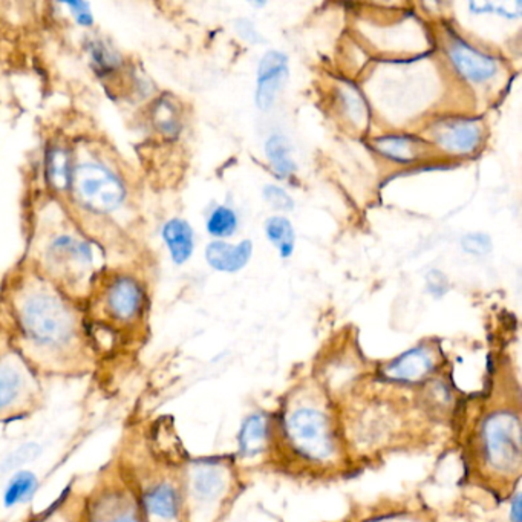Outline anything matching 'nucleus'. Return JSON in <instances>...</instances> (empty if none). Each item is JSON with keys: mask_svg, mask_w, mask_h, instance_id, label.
I'll list each match as a JSON object with an SVG mask.
<instances>
[{"mask_svg": "<svg viewBox=\"0 0 522 522\" xmlns=\"http://www.w3.org/2000/svg\"><path fill=\"white\" fill-rule=\"evenodd\" d=\"M84 522H147L134 479L117 454L84 494Z\"/></svg>", "mask_w": 522, "mask_h": 522, "instance_id": "nucleus-3", "label": "nucleus"}, {"mask_svg": "<svg viewBox=\"0 0 522 522\" xmlns=\"http://www.w3.org/2000/svg\"><path fill=\"white\" fill-rule=\"evenodd\" d=\"M289 59L281 51H267L262 56L257 67V90L256 105L262 111H268L278 99L279 92L289 80Z\"/></svg>", "mask_w": 522, "mask_h": 522, "instance_id": "nucleus-10", "label": "nucleus"}, {"mask_svg": "<svg viewBox=\"0 0 522 522\" xmlns=\"http://www.w3.org/2000/svg\"><path fill=\"white\" fill-rule=\"evenodd\" d=\"M238 227V218L228 207H217L207 221V230L215 238H228Z\"/></svg>", "mask_w": 522, "mask_h": 522, "instance_id": "nucleus-25", "label": "nucleus"}, {"mask_svg": "<svg viewBox=\"0 0 522 522\" xmlns=\"http://www.w3.org/2000/svg\"><path fill=\"white\" fill-rule=\"evenodd\" d=\"M12 317L10 344L40 377H84L99 371L83 317L54 289H22Z\"/></svg>", "mask_w": 522, "mask_h": 522, "instance_id": "nucleus-1", "label": "nucleus"}, {"mask_svg": "<svg viewBox=\"0 0 522 522\" xmlns=\"http://www.w3.org/2000/svg\"><path fill=\"white\" fill-rule=\"evenodd\" d=\"M40 454H42V446L39 443H34V441L25 443L5 456V460L0 463V471L4 473L17 472V469H20L28 463L36 462V458Z\"/></svg>", "mask_w": 522, "mask_h": 522, "instance_id": "nucleus-26", "label": "nucleus"}, {"mask_svg": "<svg viewBox=\"0 0 522 522\" xmlns=\"http://www.w3.org/2000/svg\"><path fill=\"white\" fill-rule=\"evenodd\" d=\"M521 502H519V496H517V500L513 502V509H511V515H513V522H521Z\"/></svg>", "mask_w": 522, "mask_h": 522, "instance_id": "nucleus-33", "label": "nucleus"}, {"mask_svg": "<svg viewBox=\"0 0 522 522\" xmlns=\"http://www.w3.org/2000/svg\"><path fill=\"white\" fill-rule=\"evenodd\" d=\"M45 257L52 273L73 285L82 284L94 265V251L77 234H56L46 247Z\"/></svg>", "mask_w": 522, "mask_h": 522, "instance_id": "nucleus-7", "label": "nucleus"}, {"mask_svg": "<svg viewBox=\"0 0 522 522\" xmlns=\"http://www.w3.org/2000/svg\"><path fill=\"white\" fill-rule=\"evenodd\" d=\"M342 101H344V111L350 115L351 120L354 124H365L367 122V106L365 100L361 99V95L357 92L352 86L344 88L342 92Z\"/></svg>", "mask_w": 522, "mask_h": 522, "instance_id": "nucleus-27", "label": "nucleus"}, {"mask_svg": "<svg viewBox=\"0 0 522 522\" xmlns=\"http://www.w3.org/2000/svg\"><path fill=\"white\" fill-rule=\"evenodd\" d=\"M265 154H267L268 162L279 177L289 178L296 172L297 166L293 160V149L289 139L282 135H272L267 139Z\"/></svg>", "mask_w": 522, "mask_h": 522, "instance_id": "nucleus-21", "label": "nucleus"}, {"mask_svg": "<svg viewBox=\"0 0 522 522\" xmlns=\"http://www.w3.org/2000/svg\"><path fill=\"white\" fill-rule=\"evenodd\" d=\"M91 306L90 319H84V323L91 344L97 333L107 336L103 354L117 346L138 344L149 300L145 285L134 274L114 273L103 279Z\"/></svg>", "mask_w": 522, "mask_h": 522, "instance_id": "nucleus-2", "label": "nucleus"}, {"mask_svg": "<svg viewBox=\"0 0 522 522\" xmlns=\"http://www.w3.org/2000/svg\"><path fill=\"white\" fill-rule=\"evenodd\" d=\"M37 489H39V478L29 471H17L6 483L4 504L8 509L25 504L33 500Z\"/></svg>", "mask_w": 522, "mask_h": 522, "instance_id": "nucleus-19", "label": "nucleus"}, {"mask_svg": "<svg viewBox=\"0 0 522 522\" xmlns=\"http://www.w3.org/2000/svg\"><path fill=\"white\" fill-rule=\"evenodd\" d=\"M484 446L490 464L502 471H517L522 460L521 423L511 412H496L484 424Z\"/></svg>", "mask_w": 522, "mask_h": 522, "instance_id": "nucleus-6", "label": "nucleus"}, {"mask_svg": "<svg viewBox=\"0 0 522 522\" xmlns=\"http://www.w3.org/2000/svg\"><path fill=\"white\" fill-rule=\"evenodd\" d=\"M463 249L471 255H487L492 250V241L486 233H469L463 236Z\"/></svg>", "mask_w": 522, "mask_h": 522, "instance_id": "nucleus-29", "label": "nucleus"}, {"mask_svg": "<svg viewBox=\"0 0 522 522\" xmlns=\"http://www.w3.org/2000/svg\"><path fill=\"white\" fill-rule=\"evenodd\" d=\"M380 522H388V521H380Z\"/></svg>", "mask_w": 522, "mask_h": 522, "instance_id": "nucleus-34", "label": "nucleus"}, {"mask_svg": "<svg viewBox=\"0 0 522 522\" xmlns=\"http://www.w3.org/2000/svg\"><path fill=\"white\" fill-rule=\"evenodd\" d=\"M428 289H431V293L435 296L446 295V291L449 289V281L446 278L443 273L439 270H432L428 273Z\"/></svg>", "mask_w": 522, "mask_h": 522, "instance_id": "nucleus-31", "label": "nucleus"}, {"mask_svg": "<svg viewBox=\"0 0 522 522\" xmlns=\"http://www.w3.org/2000/svg\"><path fill=\"white\" fill-rule=\"evenodd\" d=\"M374 147L391 162L411 164L428 155L429 145L415 135H384L374 139Z\"/></svg>", "mask_w": 522, "mask_h": 522, "instance_id": "nucleus-12", "label": "nucleus"}, {"mask_svg": "<svg viewBox=\"0 0 522 522\" xmlns=\"http://www.w3.org/2000/svg\"><path fill=\"white\" fill-rule=\"evenodd\" d=\"M46 403L42 377L12 344L0 346V423L22 422Z\"/></svg>", "mask_w": 522, "mask_h": 522, "instance_id": "nucleus-4", "label": "nucleus"}, {"mask_svg": "<svg viewBox=\"0 0 522 522\" xmlns=\"http://www.w3.org/2000/svg\"><path fill=\"white\" fill-rule=\"evenodd\" d=\"M190 490L196 500L213 501L225 489V478L219 467L201 463L190 471Z\"/></svg>", "mask_w": 522, "mask_h": 522, "instance_id": "nucleus-18", "label": "nucleus"}, {"mask_svg": "<svg viewBox=\"0 0 522 522\" xmlns=\"http://www.w3.org/2000/svg\"><path fill=\"white\" fill-rule=\"evenodd\" d=\"M84 494L69 486L52 506L25 522H84Z\"/></svg>", "mask_w": 522, "mask_h": 522, "instance_id": "nucleus-14", "label": "nucleus"}, {"mask_svg": "<svg viewBox=\"0 0 522 522\" xmlns=\"http://www.w3.org/2000/svg\"><path fill=\"white\" fill-rule=\"evenodd\" d=\"M447 54L456 71L472 83H486L498 73V63L494 57L475 50L456 36L450 40Z\"/></svg>", "mask_w": 522, "mask_h": 522, "instance_id": "nucleus-11", "label": "nucleus"}, {"mask_svg": "<svg viewBox=\"0 0 522 522\" xmlns=\"http://www.w3.org/2000/svg\"><path fill=\"white\" fill-rule=\"evenodd\" d=\"M162 234L175 264L181 265L184 262L189 261L190 256L194 253V230L187 221L173 218L164 224Z\"/></svg>", "mask_w": 522, "mask_h": 522, "instance_id": "nucleus-16", "label": "nucleus"}, {"mask_svg": "<svg viewBox=\"0 0 522 522\" xmlns=\"http://www.w3.org/2000/svg\"><path fill=\"white\" fill-rule=\"evenodd\" d=\"M265 233L272 244L278 249L284 259H289L295 251V228L284 217H273L265 224Z\"/></svg>", "mask_w": 522, "mask_h": 522, "instance_id": "nucleus-23", "label": "nucleus"}, {"mask_svg": "<svg viewBox=\"0 0 522 522\" xmlns=\"http://www.w3.org/2000/svg\"><path fill=\"white\" fill-rule=\"evenodd\" d=\"M69 192L80 209L95 217H107L120 210L128 194L122 177L97 160L75 162Z\"/></svg>", "mask_w": 522, "mask_h": 522, "instance_id": "nucleus-5", "label": "nucleus"}, {"mask_svg": "<svg viewBox=\"0 0 522 522\" xmlns=\"http://www.w3.org/2000/svg\"><path fill=\"white\" fill-rule=\"evenodd\" d=\"M236 25H234V28L238 31L239 36L242 37V39L249 40L250 44H262L264 39L261 37V34L256 31L255 27H253V23L250 20H247V19H239L236 20Z\"/></svg>", "mask_w": 522, "mask_h": 522, "instance_id": "nucleus-32", "label": "nucleus"}, {"mask_svg": "<svg viewBox=\"0 0 522 522\" xmlns=\"http://www.w3.org/2000/svg\"><path fill=\"white\" fill-rule=\"evenodd\" d=\"M253 245L250 241H242L241 244L232 245L224 241H213L206 250L207 262L218 272L236 273L250 261Z\"/></svg>", "mask_w": 522, "mask_h": 522, "instance_id": "nucleus-13", "label": "nucleus"}, {"mask_svg": "<svg viewBox=\"0 0 522 522\" xmlns=\"http://www.w3.org/2000/svg\"><path fill=\"white\" fill-rule=\"evenodd\" d=\"M267 439V423L262 415H251L245 420L239 433V449L245 456H255L264 449Z\"/></svg>", "mask_w": 522, "mask_h": 522, "instance_id": "nucleus-22", "label": "nucleus"}, {"mask_svg": "<svg viewBox=\"0 0 522 522\" xmlns=\"http://www.w3.org/2000/svg\"><path fill=\"white\" fill-rule=\"evenodd\" d=\"M67 8H69V12L73 14L74 19H75V22L80 25V27H92V23H94V16H92V12H91V5L90 4H86V2H67Z\"/></svg>", "mask_w": 522, "mask_h": 522, "instance_id": "nucleus-30", "label": "nucleus"}, {"mask_svg": "<svg viewBox=\"0 0 522 522\" xmlns=\"http://www.w3.org/2000/svg\"><path fill=\"white\" fill-rule=\"evenodd\" d=\"M264 198L270 202V206L278 209V210H293L295 209V201L285 192L282 187L268 184L264 189Z\"/></svg>", "mask_w": 522, "mask_h": 522, "instance_id": "nucleus-28", "label": "nucleus"}, {"mask_svg": "<svg viewBox=\"0 0 522 522\" xmlns=\"http://www.w3.org/2000/svg\"><path fill=\"white\" fill-rule=\"evenodd\" d=\"M432 137L446 152L471 154L483 139V128L471 118H450L433 124Z\"/></svg>", "mask_w": 522, "mask_h": 522, "instance_id": "nucleus-9", "label": "nucleus"}, {"mask_svg": "<svg viewBox=\"0 0 522 522\" xmlns=\"http://www.w3.org/2000/svg\"><path fill=\"white\" fill-rule=\"evenodd\" d=\"M88 51H90L91 65L101 78L112 77L122 69L123 57L105 40H91Z\"/></svg>", "mask_w": 522, "mask_h": 522, "instance_id": "nucleus-20", "label": "nucleus"}, {"mask_svg": "<svg viewBox=\"0 0 522 522\" xmlns=\"http://www.w3.org/2000/svg\"><path fill=\"white\" fill-rule=\"evenodd\" d=\"M73 152L65 146H51L45 155V178L51 189L56 192H67L73 183Z\"/></svg>", "mask_w": 522, "mask_h": 522, "instance_id": "nucleus-15", "label": "nucleus"}, {"mask_svg": "<svg viewBox=\"0 0 522 522\" xmlns=\"http://www.w3.org/2000/svg\"><path fill=\"white\" fill-rule=\"evenodd\" d=\"M152 123L166 137L178 135L179 129H181L178 107L169 99L156 100L155 105L152 107Z\"/></svg>", "mask_w": 522, "mask_h": 522, "instance_id": "nucleus-24", "label": "nucleus"}, {"mask_svg": "<svg viewBox=\"0 0 522 522\" xmlns=\"http://www.w3.org/2000/svg\"><path fill=\"white\" fill-rule=\"evenodd\" d=\"M433 367L431 352L424 348H415L401 354L397 360L392 361L388 368V374L397 380L405 382H417L426 377Z\"/></svg>", "mask_w": 522, "mask_h": 522, "instance_id": "nucleus-17", "label": "nucleus"}, {"mask_svg": "<svg viewBox=\"0 0 522 522\" xmlns=\"http://www.w3.org/2000/svg\"><path fill=\"white\" fill-rule=\"evenodd\" d=\"M287 435L300 455L310 460H327L333 455V437L323 414L314 409H299L287 422Z\"/></svg>", "mask_w": 522, "mask_h": 522, "instance_id": "nucleus-8", "label": "nucleus"}]
</instances>
